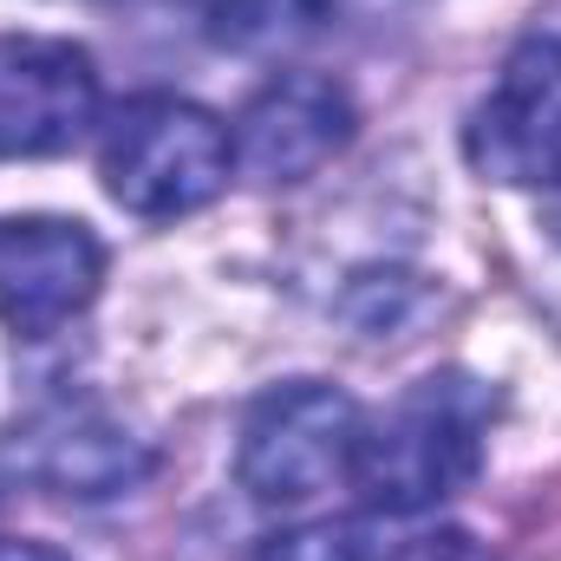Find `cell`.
Listing matches in <instances>:
<instances>
[{"label": "cell", "mask_w": 561, "mask_h": 561, "mask_svg": "<svg viewBox=\"0 0 561 561\" xmlns=\"http://www.w3.org/2000/svg\"><path fill=\"white\" fill-rule=\"evenodd\" d=\"M496 399L463 379V373H431L419 379L379 424L359 431L353 450V490L379 516H419L457 496L483 470V437H490Z\"/></svg>", "instance_id": "6da1fadb"}, {"label": "cell", "mask_w": 561, "mask_h": 561, "mask_svg": "<svg viewBox=\"0 0 561 561\" xmlns=\"http://www.w3.org/2000/svg\"><path fill=\"white\" fill-rule=\"evenodd\" d=\"M236 170V138L229 125L176 92H144L125 99L105 131H99V176L105 196L118 209H131L144 222H176L196 216L203 203H216L229 190Z\"/></svg>", "instance_id": "7a4b0ae2"}, {"label": "cell", "mask_w": 561, "mask_h": 561, "mask_svg": "<svg viewBox=\"0 0 561 561\" xmlns=\"http://www.w3.org/2000/svg\"><path fill=\"white\" fill-rule=\"evenodd\" d=\"M359 431H366V412L340 386L287 379L249 405L242 444H236V477L255 503H275V510L313 503L353 477Z\"/></svg>", "instance_id": "3957f363"}, {"label": "cell", "mask_w": 561, "mask_h": 561, "mask_svg": "<svg viewBox=\"0 0 561 561\" xmlns=\"http://www.w3.org/2000/svg\"><path fill=\"white\" fill-rule=\"evenodd\" d=\"M463 157L510 190H561V33L523 39L470 112Z\"/></svg>", "instance_id": "277c9868"}, {"label": "cell", "mask_w": 561, "mask_h": 561, "mask_svg": "<svg viewBox=\"0 0 561 561\" xmlns=\"http://www.w3.org/2000/svg\"><path fill=\"white\" fill-rule=\"evenodd\" d=\"M99 125V66L72 39H0V157H59Z\"/></svg>", "instance_id": "5b68a950"}, {"label": "cell", "mask_w": 561, "mask_h": 561, "mask_svg": "<svg viewBox=\"0 0 561 561\" xmlns=\"http://www.w3.org/2000/svg\"><path fill=\"white\" fill-rule=\"evenodd\" d=\"M105 249L85 222L66 216H7L0 222V320L20 340H46L99 300Z\"/></svg>", "instance_id": "8992f818"}, {"label": "cell", "mask_w": 561, "mask_h": 561, "mask_svg": "<svg viewBox=\"0 0 561 561\" xmlns=\"http://www.w3.org/2000/svg\"><path fill=\"white\" fill-rule=\"evenodd\" d=\"M229 138H236V163L255 183H307L327 157L346 150L353 99H346V85H333L320 72H280L242 105Z\"/></svg>", "instance_id": "52a82bcc"}, {"label": "cell", "mask_w": 561, "mask_h": 561, "mask_svg": "<svg viewBox=\"0 0 561 561\" xmlns=\"http://www.w3.org/2000/svg\"><path fill=\"white\" fill-rule=\"evenodd\" d=\"M13 437H20L26 477L46 483L53 496L99 503V496L138 490L144 477H150L144 437H131L125 424H112L105 412H92V405H53V412H39V419L26 424V431H13Z\"/></svg>", "instance_id": "ba28073f"}, {"label": "cell", "mask_w": 561, "mask_h": 561, "mask_svg": "<svg viewBox=\"0 0 561 561\" xmlns=\"http://www.w3.org/2000/svg\"><path fill=\"white\" fill-rule=\"evenodd\" d=\"M333 20V0H203V26L229 53H287Z\"/></svg>", "instance_id": "9c48e42d"}, {"label": "cell", "mask_w": 561, "mask_h": 561, "mask_svg": "<svg viewBox=\"0 0 561 561\" xmlns=\"http://www.w3.org/2000/svg\"><path fill=\"white\" fill-rule=\"evenodd\" d=\"M255 561H379V542L366 523H300L268 536Z\"/></svg>", "instance_id": "30bf717a"}, {"label": "cell", "mask_w": 561, "mask_h": 561, "mask_svg": "<svg viewBox=\"0 0 561 561\" xmlns=\"http://www.w3.org/2000/svg\"><path fill=\"white\" fill-rule=\"evenodd\" d=\"M379 561H496L470 529H424L412 542H392V549H379Z\"/></svg>", "instance_id": "8fae6325"}, {"label": "cell", "mask_w": 561, "mask_h": 561, "mask_svg": "<svg viewBox=\"0 0 561 561\" xmlns=\"http://www.w3.org/2000/svg\"><path fill=\"white\" fill-rule=\"evenodd\" d=\"M0 561H72V556H59L53 542H0Z\"/></svg>", "instance_id": "7c38bea8"}]
</instances>
